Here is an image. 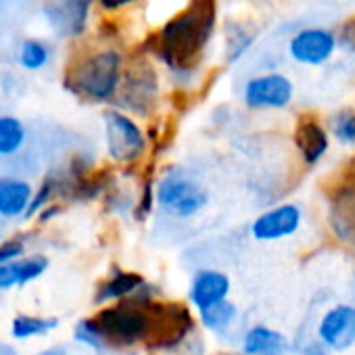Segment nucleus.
I'll use <instances>...</instances> for the list:
<instances>
[{
  "instance_id": "24",
  "label": "nucleus",
  "mask_w": 355,
  "mask_h": 355,
  "mask_svg": "<svg viewBox=\"0 0 355 355\" xmlns=\"http://www.w3.org/2000/svg\"><path fill=\"white\" fill-rule=\"evenodd\" d=\"M332 136L343 144H355V111L353 109H340L330 119Z\"/></svg>"
},
{
  "instance_id": "3",
  "label": "nucleus",
  "mask_w": 355,
  "mask_h": 355,
  "mask_svg": "<svg viewBox=\"0 0 355 355\" xmlns=\"http://www.w3.org/2000/svg\"><path fill=\"white\" fill-rule=\"evenodd\" d=\"M92 320L105 345L111 347H132L136 343H146L150 334L148 299L132 297L117 301L109 307H103Z\"/></svg>"
},
{
  "instance_id": "28",
  "label": "nucleus",
  "mask_w": 355,
  "mask_h": 355,
  "mask_svg": "<svg viewBox=\"0 0 355 355\" xmlns=\"http://www.w3.org/2000/svg\"><path fill=\"white\" fill-rule=\"evenodd\" d=\"M46 266H49L46 257H40V255H36V257H28V259H21L24 284H28V282L36 280L38 276H42V274H44V270H46Z\"/></svg>"
},
{
  "instance_id": "34",
  "label": "nucleus",
  "mask_w": 355,
  "mask_h": 355,
  "mask_svg": "<svg viewBox=\"0 0 355 355\" xmlns=\"http://www.w3.org/2000/svg\"><path fill=\"white\" fill-rule=\"evenodd\" d=\"M0 355H9V351H7V349H5L3 345H0Z\"/></svg>"
},
{
  "instance_id": "17",
  "label": "nucleus",
  "mask_w": 355,
  "mask_h": 355,
  "mask_svg": "<svg viewBox=\"0 0 355 355\" xmlns=\"http://www.w3.org/2000/svg\"><path fill=\"white\" fill-rule=\"evenodd\" d=\"M144 286H146V282L142 280L140 274L115 270V272L98 286L94 301H96L98 305H103V303H109V301L132 299V297H136Z\"/></svg>"
},
{
  "instance_id": "5",
  "label": "nucleus",
  "mask_w": 355,
  "mask_h": 355,
  "mask_svg": "<svg viewBox=\"0 0 355 355\" xmlns=\"http://www.w3.org/2000/svg\"><path fill=\"white\" fill-rule=\"evenodd\" d=\"M324 195L328 199V226L332 234L355 245V165L343 167L324 184Z\"/></svg>"
},
{
  "instance_id": "36",
  "label": "nucleus",
  "mask_w": 355,
  "mask_h": 355,
  "mask_svg": "<svg viewBox=\"0 0 355 355\" xmlns=\"http://www.w3.org/2000/svg\"><path fill=\"white\" fill-rule=\"evenodd\" d=\"M3 228H5V226H3V218H0V234H3Z\"/></svg>"
},
{
  "instance_id": "6",
  "label": "nucleus",
  "mask_w": 355,
  "mask_h": 355,
  "mask_svg": "<svg viewBox=\"0 0 355 355\" xmlns=\"http://www.w3.org/2000/svg\"><path fill=\"white\" fill-rule=\"evenodd\" d=\"M207 201V191L197 180L180 171L165 173L163 180L157 184V203L171 218H193L203 211Z\"/></svg>"
},
{
  "instance_id": "30",
  "label": "nucleus",
  "mask_w": 355,
  "mask_h": 355,
  "mask_svg": "<svg viewBox=\"0 0 355 355\" xmlns=\"http://www.w3.org/2000/svg\"><path fill=\"white\" fill-rule=\"evenodd\" d=\"M150 211H153V187H150V182L146 180V182H144V189H142V195H140V199H138V203H136L134 216H136L138 222H144V220L148 218Z\"/></svg>"
},
{
  "instance_id": "12",
  "label": "nucleus",
  "mask_w": 355,
  "mask_h": 355,
  "mask_svg": "<svg viewBox=\"0 0 355 355\" xmlns=\"http://www.w3.org/2000/svg\"><path fill=\"white\" fill-rule=\"evenodd\" d=\"M318 338L330 351H345L355 345V305L330 307L318 324Z\"/></svg>"
},
{
  "instance_id": "23",
  "label": "nucleus",
  "mask_w": 355,
  "mask_h": 355,
  "mask_svg": "<svg viewBox=\"0 0 355 355\" xmlns=\"http://www.w3.org/2000/svg\"><path fill=\"white\" fill-rule=\"evenodd\" d=\"M253 40H255L253 32H247L243 26H230L226 30V61L228 63L239 61L249 51Z\"/></svg>"
},
{
  "instance_id": "9",
  "label": "nucleus",
  "mask_w": 355,
  "mask_h": 355,
  "mask_svg": "<svg viewBox=\"0 0 355 355\" xmlns=\"http://www.w3.org/2000/svg\"><path fill=\"white\" fill-rule=\"evenodd\" d=\"M295 94L293 82L282 73H263L245 84L243 101L249 109H284Z\"/></svg>"
},
{
  "instance_id": "7",
  "label": "nucleus",
  "mask_w": 355,
  "mask_h": 355,
  "mask_svg": "<svg viewBox=\"0 0 355 355\" xmlns=\"http://www.w3.org/2000/svg\"><path fill=\"white\" fill-rule=\"evenodd\" d=\"M159 96V78L155 67L146 59H134L121 80V88L117 92V105L136 115H150Z\"/></svg>"
},
{
  "instance_id": "26",
  "label": "nucleus",
  "mask_w": 355,
  "mask_h": 355,
  "mask_svg": "<svg viewBox=\"0 0 355 355\" xmlns=\"http://www.w3.org/2000/svg\"><path fill=\"white\" fill-rule=\"evenodd\" d=\"M24 284V270L21 261H13L7 266H0V291H7L11 286Z\"/></svg>"
},
{
  "instance_id": "31",
  "label": "nucleus",
  "mask_w": 355,
  "mask_h": 355,
  "mask_svg": "<svg viewBox=\"0 0 355 355\" xmlns=\"http://www.w3.org/2000/svg\"><path fill=\"white\" fill-rule=\"evenodd\" d=\"M336 42L338 46L347 49V51H355V17L347 19L340 28H338V34H336Z\"/></svg>"
},
{
  "instance_id": "32",
  "label": "nucleus",
  "mask_w": 355,
  "mask_h": 355,
  "mask_svg": "<svg viewBox=\"0 0 355 355\" xmlns=\"http://www.w3.org/2000/svg\"><path fill=\"white\" fill-rule=\"evenodd\" d=\"M299 355H330V349L315 336L299 349Z\"/></svg>"
},
{
  "instance_id": "29",
  "label": "nucleus",
  "mask_w": 355,
  "mask_h": 355,
  "mask_svg": "<svg viewBox=\"0 0 355 355\" xmlns=\"http://www.w3.org/2000/svg\"><path fill=\"white\" fill-rule=\"evenodd\" d=\"M26 251V245L21 239H11L7 243L0 245V266H7V263H13L17 261Z\"/></svg>"
},
{
  "instance_id": "22",
  "label": "nucleus",
  "mask_w": 355,
  "mask_h": 355,
  "mask_svg": "<svg viewBox=\"0 0 355 355\" xmlns=\"http://www.w3.org/2000/svg\"><path fill=\"white\" fill-rule=\"evenodd\" d=\"M17 57H19L21 67L32 69V71H38V69H42V67L49 63V59H51V49H49L42 40L30 38V40H24V42H21L19 55H17Z\"/></svg>"
},
{
  "instance_id": "19",
  "label": "nucleus",
  "mask_w": 355,
  "mask_h": 355,
  "mask_svg": "<svg viewBox=\"0 0 355 355\" xmlns=\"http://www.w3.org/2000/svg\"><path fill=\"white\" fill-rule=\"evenodd\" d=\"M236 318H239V309L228 299L220 301V303H216V305H211V307H207L203 311H199L201 324L207 330L216 332V334H226L232 328V324L236 322Z\"/></svg>"
},
{
  "instance_id": "15",
  "label": "nucleus",
  "mask_w": 355,
  "mask_h": 355,
  "mask_svg": "<svg viewBox=\"0 0 355 355\" xmlns=\"http://www.w3.org/2000/svg\"><path fill=\"white\" fill-rule=\"evenodd\" d=\"M230 293V278L220 270H201L191 282L189 299L191 303L203 311L220 301H226Z\"/></svg>"
},
{
  "instance_id": "1",
  "label": "nucleus",
  "mask_w": 355,
  "mask_h": 355,
  "mask_svg": "<svg viewBox=\"0 0 355 355\" xmlns=\"http://www.w3.org/2000/svg\"><path fill=\"white\" fill-rule=\"evenodd\" d=\"M216 26V0H193L155 30L142 51L163 61L173 73H193Z\"/></svg>"
},
{
  "instance_id": "13",
  "label": "nucleus",
  "mask_w": 355,
  "mask_h": 355,
  "mask_svg": "<svg viewBox=\"0 0 355 355\" xmlns=\"http://www.w3.org/2000/svg\"><path fill=\"white\" fill-rule=\"evenodd\" d=\"M301 226V209L293 203H282L263 211L251 226V234L257 241H280L295 234Z\"/></svg>"
},
{
  "instance_id": "18",
  "label": "nucleus",
  "mask_w": 355,
  "mask_h": 355,
  "mask_svg": "<svg viewBox=\"0 0 355 355\" xmlns=\"http://www.w3.org/2000/svg\"><path fill=\"white\" fill-rule=\"evenodd\" d=\"M288 340L282 332L268 326H253L243 336L245 355H286Z\"/></svg>"
},
{
  "instance_id": "11",
  "label": "nucleus",
  "mask_w": 355,
  "mask_h": 355,
  "mask_svg": "<svg viewBox=\"0 0 355 355\" xmlns=\"http://www.w3.org/2000/svg\"><path fill=\"white\" fill-rule=\"evenodd\" d=\"M336 34L326 28H307L297 32L288 42V53L303 65H322L336 51Z\"/></svg>"
},
{
  "instance_id": "14",
  "label": "nucleus",
  "mask_w": 355,
  "mask_h": 355,
  "mask_svg": "<svg viewBox=\"0 0 355 355\" xmlns=\"http://www.w3.org/2000/svg\"><path fill=\"white\" fill-rule=\"evenodd\" d=\"M293 142H295L297 153L305 165L320 163L330 148V138H328L326 128L320 123V119L315 115H309V113H305L297 119V125L293 132Z\"/></svg>"
},
{
  "instance_id": "21",
  "label": "nucleus",
  "mask_w": 355,
  "mask_h": 355,
  "mask_svg": "<svg viewBox=\"0 0 355 355\" xmlns=\"http://www.w3.org/2000/svg\"><path fill=\"white\" fill-rule=\"evenodd\" d=\"M57 326L55 318H38V315H17L11 324V334L15 338H32L38 334H46Z\"/></svg>"
},
{
  "instance_id": "20",
  "label": "nucleus",
  "mask_w": 355,
  "mask_h": 355,
  "mask_svg": "<svg viewBox=\"0 0 355 355\" xmlns=\"http://www.w3.org/2000/svg\"><path fill=\"white\" fill-rule=\"evenodd\" d=\"M26 125L13 115H0V157L15 155L26 142Z\"/></svg>"
},
{
  "instance_id": "33",
  "label": "nucleus",
  "mask_w": 355,
  "mask_h": 355,
  "mask_svg": "<svg viewBox=\"0 0 355 355\" xmlns=\"http://www.w3.org/2000/svg\"><path fill=\"white\" fill-rule=\"evenodd\" d=\"M38 355H67V353H65V349H63V347H51V349L40 351Z\"/></svg>"
},
{
  "instance_id": "8",
  "label": "nucleus",
  "mask_w": 355,
  "mask_h": 355,
  "mask_svg": "<svg viewBox=\"0 0 355 355\" xmlns=\"http://www.w3.org/2000/svg\"><path fill=\"white\" fill-rule=\"evenodd\" d=\"M105 134L109 157L117 163H134L146 153V136L142 128L123 111H105Z\"/></svg>"
},
{
  "instance_id": "2",
  "label": "nucleus",
  "mask_w": 355,
  "mask_h": 355,
  "mask_svg": "<svg viewBox=\"0 0 355 355\" xmlns=\"http://www.w3.org/2000/svg\"><path fill=\"white\" fill-rule=\"evenodd\" d=\"M123 71V57L117 49H94L69 65L65 73V88L84 101L107 103L117 98Z\"/></svg>"
},
{
  "instance_id": "4",
  "label": "nucleus",
  "mask_w": 355,
  "mask_h": 355,
  "mask_svg": "<svg viewBox=\"0 0 355 355\" xmlns=\"http://www.w3.org/2000/svg\"><path fill=\"white\" fill-rule=\"evenodd\" d=\"M150 334L146 347L153 351H173L195 330V318L189 305L178 301L148 299Z\"/></svg>"
},
{
  "instance_id": "10",
  "label": "nucleus",
  "mask_w": 355,
  "mask_h": 355,
  "mask_svg": "<svg viewBox=\"0 0 355 355\" xmlns=\"http://www.w3.org/2000/svg\"><path fill=\"white\" fill-rule=\"evenodd\" d=\"M92 0H46L42 13L49 26L63 38H78L86 32Z\"/></svg>"
},
{
  "instance_id": "35",
  "label": "nucleus",
  "mask_w": 355,
  "mask_h": 355,
  "mask_svg": "<svg viewBox=\"0 0 355 355\" xmlns=\"http://www.w3.org/2000/svg\"><path fill=\"white\" fill-rule=\"evenodd\" d=\"M218 355H239V353H230V351H224V353H218Z\"/></svg>"
},
{
  "instance_id": "27",
  "label": "nucleus",
  "mask_w": 355,
  "mask_h": 355,
  "mask_svg": "<svg viewBox=\"0 0 355 355\" xmlns=\"http://www.w3.org/2000/svg\"><path fill=\"white\" fill-rule=\"evenodd\" d=\"M55 187H57V182L53 180V178H49V180L40 187V191L32 197V203H30V209H28L26 216H34V214H38L42 207H46L49 201H51V197H53V193H55Z\"/></svg>"
},
{
  "instance_id": "25",
  "label": "nucleus",
  "mask_w": 355,
  "mask_h": 355,
  "mask_svg": "<svg viewBox=\"0 0 355 355\" xmlns=\"http://www.w3.org/2000/svg\"><path fill=\"white\" fill-rule=\"evenodd\" d=\"M76 340H80V343H84V345H88L92 349H103L105 347V340H103V336H101V332H98L92 318L82 320L76 326Z\"/></svg>"
},
{
  "instance_id": "16",
  "label": "nucleus",
  "mask_w": 355,
  "mask_h": 355,
  "mask_svg": "<svg viewBox=\"0 0 355 355\" xmlns=\"http://www.w3.org/2000/svg\"><path fill=\"white\" fill-rule=\"evenodd\" d=\"M32 187L19 178H0V218H19L28 214L32 203Z\"/></svg>"
}]
</instances>
